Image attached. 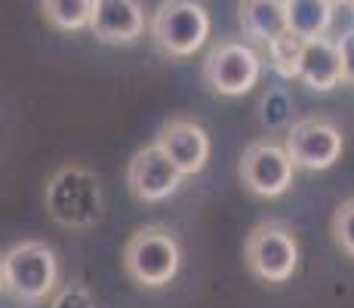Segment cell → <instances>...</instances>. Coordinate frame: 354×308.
Returning a JSON list of instances; mask_svg holds the SVG:
<instances>
[{
	"instance_id": "obj_1",
	"label": "cell",
	"mask_w": 354,
	"mask_h": 308,
	"mask_svg": "<svg viewBox=\"0 0 354 308\" xmlns=\"http://www.w3.org/2000/svg\"><path fill=\"white\" fill-rule=\"evenodd\" d=\"M46 213L56 219L62 228L84 231L105 213V194L99 179L84 167H62L50 176L44 191Z\"/></svg>"
},
{
	"instance_id": "obj_2",
	"label": "cell",
	"mask_w": 354,
	"mask_h": 308,
	"mask_svg": "<svg viewBox=\"0 0 354 308\" xmlns=\"http://www.w3.org/2000/svg\"><path fill=\"white\" fill-rule=\"evenodd\" d=\"M182 246L176 235L163 225L139 228L124 246V271L133 284L145 290H160L179 275Z\"/></svg>"
},
{
	"instance_id": "obj_3",
	"label": "cell",
	"mask_w": 354,
	"mask_h": 308,
	"mask_svg": "<svg viewBox=\"0 0 354 308\" xmlns=\"http://www.w3.org/2000/svg\"><path fill=\"white\" fill-rule=\"evenodd\" d=\"M3 284L19 302L37 305L56 290L59 259L44 241H22L3 253Z\"/></svg>"
},
{
	"instance_id": "obj_4",
	"label": "cell",
	"mask_w": 354,
	"mask_h": 308,
	"mask_svg": "<svg viewBox=\"0 0 354 308\" xmlns=\"http://www.w3.org/2000/svg\"><path fill=\"white\" fill-rule=\"evenodd\" d=\"M209 12L201 0H163L151 19L154 46L169 59H188L207 44Z\"/></svg>"
},
{
	"instance_id": "obj_5",
	"label": "cell",
	"mask_w": 354,
	"mask_h": 308,
	"mask_svg": "<svg viewBox=\"0 0 354 308\" xmlns=\"http://www.w3.org/2000/svg\"><path fill=\"white\" fill-rule=\"evenodd\" d=\"M262 78V56L243 40H222L203 59V84L216 96H247Z\"/></svg>"
},
{
	"instance_id": "obj_6",
	"label": "cell",
	"mask_w": 354,
	"mask_h": 308,
	"mask_svg": "<svg viewBox=\"0 0 354 308\" xmlns=\"http://www.w3.org/2000/svg\"><path fill=\"white\" fill-rule=\"evenodd\" d=\"M250 271L265 284H287L299 269V241L287 225H256L243 246Z\"/></svg>"
},
{
	"instance_id": "obj_7",
	"label": "cell",
	"mask_w": 354,
	"mask_h": 308,
	"mask_svg": "<svg viewBox=\"0 0 354 308\" xmlns=\"http://www.w3.org/2000/svg\"><path fill=\"white\" fill-rule=\"evenodd\" d=\"M283 148H287L296 170L321 173V170L336 167V161L345 152V136L336 123L326 118H302L290 123Z\"/></svg>"
},
{
	"instance_id": "obj_8",
	"label": "cell",
	"mask_w": 354,
	"mask_h": 308,
	"mask_svg": "<svg viewBox=\"0 0 354 308\" xmlns=\"http://www.w3.org/2000/svg\"><path fill=\"white\" fill-rule=\"evenodd\" d=\"M237 176H241L243 188L256 197H281L292 188V176H296V167H292L290 154L283 145L271 139L253 142L247 145L241 163H237Z\"/></svg>"
},
{
	"instance_id": "obj_9",
	"label": "cell",
	"mask_w": 354,
	"mask_h": 308,
	"mask_svg": "<svg viewBox=\"0 0 354 308\" xmlns=\"http://www.w3.org/2000/svg\"><path fill=\"white\" fill-rule=\"evenodd\" d=\"M182 179L185 176L169 163V157L158 145L136 152L127 167V185L133 191V197H139L142 203H160L167 197H173L182 188Z\"/></svg>"
},
{
	"instance_id": "obj_10",
	"label": "cell",
	"mask_w": 354,
	"mask_h": 308,
	"mask_svg": "<svg viewBox=\"0 0 354 308\" xmlns=\"http://www.w3.org/2000/svg\"><path fill=\"white\" fill-rule=\"evenodd\" d=\"M86 28L93 31L99 44H136L145 34V6H142V0H93Z\"/></svg>"
},
{
	"instance_id": "obj_11",
	"label": "cell",
	"mask_w": 354,
	"mask_h": 308,
	"mask_svg": "<svg viewBox=\"0 0 354 308\" xmlns=\"http://www.w3.org/2000/svg\"><path fill=\"white\" fill-rule=\"evenodd\" d=\"M154 145L160 148L163 154L169 157L176 170L182 176H197L209 161V136L201 123L188 120V118H173L160 127L158 142Z\"/></svg>"
},
{
	"instance_id": "obj_12",
	"label": "cell",
	"mask_w": 354,
	"mask_h": 308,
	"mask_svg": "<svg viewBox=\"0 0 354 308\" xmlns=\"http://www.w3.org/2000/svg\"><path fill=\"white\" fill-rule=\"evenodd\" d=\"M308 90L315 93H330L342 84V65H339V50L336 40L330 37H315L305 40L302 50V65H299V78Z\"/></svg>"
},
{
	"instance_id": "obj_13",
	"label": "cell",
	"mask_w": 354,
	"mask_h": 308,
	"mask_svg": "<svg viewBox=\"0 0 354 308\" xmlns=\"http://www.w3.org/2000/svg\"><path fill=\"white\" fill-rule=\"evenodd\" d=\"M237 22L250 44L268 46L274 37L287 31V16H283V0H241L237 6Z\"/></svg>"
},
{
	"instance_id": "obj_14",
	"label": "cell",
	"mask_w": 354,
	"mask_h": 308,
	"mask_svg": "<svg viewBox=\"0 0 354 308\" xmlns=\"http://www.w3.org/2000/svg\"><path fill=\"white\" fill-rule=\"evenodd\" d=\"M336 6L330 0H283V16H287V31L299 40L326 37L333 25Z\"/></svg>"
},
{
	"instance_id": "obj_15",
	"label": "cell",
	"mask_w": 354,
	"mask_h": 308,
	"mask_svg": "<svg viewBox=\"0 0 354 308\" xmlns=\"http://www.w3.org/2000/svg\"><path fill=\"white\" fill-rule=\"evenodd\" d=\"M93 0H40L44 19L59 31H84L90 25Z\"/></svg>"
},
{
	"instance_id": "obj_16",
	"label": "cell",
	"mask_w": 354,
	"mask_h": 308,
	"mask_svg": "<svg viewBox=\"0 0 354 308\" xmlns=\"http://www.w3.org/2000/svg\"><path fill=\"white\" fill-rule=\"evenodd\" d=\"M302 50H305V40H299L296 34H290V31H283L281 37L271 40L268 44V62H271V68H274L277 78H283V80L299 78Z\"/></svg>"
},
{
	"instance_id": "obj_17",
	"label": "cell",
	"mask_w": 354,
	"mask_h": 308,
	"mask_svg": "<svg viewBox=\"0 0 354 308\" xmlns=\"http://www.w3.org/2000/svg\"><path fill=\"white\" fill-rule=\"evenodd\" d=\"M259 120L268 129H290L292 120V96L283 87H268L259 102Z\"/></svg>"
},
{
	"instance_id": "obj_18",
	"label": "cell",
	"mask_w": 354,
	"mask_h": 308,
	"mask_svg": "<svg viewBox=\"0 0 354 308\" xmlns=\"http://www.w3.org/2000/svg\"><path fill=\"white\" fill-rule=\"evenodd\" d=\"M333 237L342 246V253H348L354 259V197L342 201L333 213Z\"/></svg>"
},
{
	"instance_id": "obj_19",
	"label": "cell",
	"mask_w": 354,
	"mask_h": 308,
	"mask_svg": "<svg viewBox=\"0 0 354 308\" xmlns=\"http://www.w3.org/2000/svg\"><path fill=\"white\" fill-rule=\"evenodd\" d=\"M50 308H96V299H93V293L84 284H65L53 296Z\"/></svg>"
},
{
	"instance_id": "obj_20",
	"label": "cell",
	"mask_w": 354,
	"mask_h": 308,
	"mask_svg": "<svg viewBox=\"0 0 354 308\" xmlns=\"http://www.w3.org/2000/svg\"><path fill=\"white\" fill-rule=\"evenodd\" d=\"M339 50V65H342V84L354 87V28L342 31V37L336 40Z\"/></svg>"
},
{
	"instance_id": "obj_21",
	"label": "cell",
	"mask_w": 354,
	"mask_h": 308,
	"mask_svg": "<svg viewBox=\"0 0 354 308\" xmlns=\"http://www.w3.org/2000/svg\"><path fill=\"white\" fill-rule=\"evenodd\" d=\"M6 290V284H3V256H0V293Z\"/></svg>"
},
{
	"instance_id": "obj_22",
	"label": "cell",
	"mask_w": 354,
	"mask_h": 308,
	"mask_svg": "<svg viewBox=\"0 0 354 308\" xmlns=\"http://www.w3.org/2000/svg\"><path fill=\"white\" fill-rule=\"evenodd\" d=\"M333 6H351V0H330Z\"/></svg>"
},
{
	"instance_id": "obj_23",
	"label": "cell",
	"mask_w": 354,
	"mask_h": 308,
	"mask_svg": "<svg viewBox=\"0 0 354 308\" xmlns=\"http://www.w3.org/2000/svg\"><path fill=\"white\" fill-rule=\"evenodd\" d=\"M351 16H354V0H351Z\"/></svg>"
}]
</instances>
